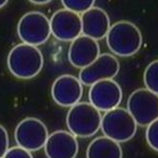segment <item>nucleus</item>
Instances as JSON below:
<instances>
[{"instance_id": "nucleus-9", "label": "nucleus", "mask_w": 158, "mask_h": 158, "mask_svg": "<svg viewBox=\"0 0 158 158\" xmlns=\"http://www.w3.org/2000/svg\"><path fill=\"white\" fill-rule=\"evenodd\" d=\"M89 99L92 106L100 112L118 108L122 100L121 86L113 79L98 81L91 85Z\"/></svg>"}, {"instance_id": "nucleus-1", "label": "nucleus", "mask_w": 158, "mask_h": 158, "mask_svg": "<svg viewBox=\"0 0 158 158\" xmlns=\"http://www.w3.org/2000/svg\"><path fill=\"white\" fill-rule=\"evenodd\" d=\"M106 44L113 54L119 57H131L141 49L142 35L137 25L120 20L111 25L106 37Z\"/></svg>"}, {"instance_id": "nucleus-19", "label": "nucleus", "mask_w": 158, "mask_h": 158, "mask_svg": "<svg viewBox=\"0 0 158 158\" xmlns=\"http://www.w3.org/2000/svg\"><path fill=\"white\" fill-rule=\"evenodd\" d=\"M3 158H34V157L32 155V152L17 146V147L10 148L6 151Z\"/></svg>"}, {"instance_id": "nucleus-18", "label": "nucleus", "mask_w": 158, "mask_h": 158, "mask_svg": "<svg viewBox=\"0 0 158 158\" xmlns=\"http://www.w3.org/2000/svg\"><path fill=\"white\" fill-rule=\"evenodd\" d=\"M146 138L150 148L158 152V119L148 126L146 131Z\"/></svg>"}, {"instance_id": "nucleus-2", "label": "nucleus", "mask_w": 158, "mask_h": 158, "mask_svg": "<svg viewBox=\"0 0 158 158\" xmlns=\"http://www.w3.org/2000/svg\"><path fill=\"white\" fill-rule=\"evenodd\" d=\"M43 55L37 47L25 43L15 45L7 56V68L15 77L32 79L41 72Z\"/></svg>"}, {"instance_id": "nucleus-7", "label": "nucleus", "mask_w": 158, "mask_h": 158, "mask_svg": "<svg viewBox=\"0 0 158 158\" xmlns=\"http://www.w3.org/2000/svg\"><path fill=\"white\" fill-rule=\"evenodd\" d=\"M49 135L47 126L40 119L27 117L17 124L14 138L18 147L30 152H36L43 149Z\"/></svg>"}, {"instance_id": "nucleus-3", "label": "nucleus", "mask_w": 158, "mask_h": 158, "mask_svg": "<svg viewBox=\"0 0 158 158\" xmlns=\"http://www.w3.org/2000/svg\"><path fill=\"white\" fill-rule=\"evenodd\" d=\"M100 111L90 102H78L67 114V127L70 133L80 138L94 136L101 127Z\"/></svg>"}, {"instance_id": "nucleus-20", "label": "nucleus", "mask_w": 158, "mask_h": 158, "mask_svg": "<svg viewBox=\"0 0 158 158\" xmlns=\"http://www.w3.org/2000/svg\"><path fill=\"white\" fill-rule=\"evenodd\" d=\"M10 137L6 129L0 124V158H3L7 150L10 149Z\"/></svg>"}, {"instance_id": "nucleus-5", "label": "nucleus", "mask_w": 158, "mask_h": 158, "mask_svg": "<svg viewBox=\"0 0 158 158\" xmlns=\"http://www.w3.org/2000/svg\"><path fill=\"white\" fill-rule=\"evenodd\" d=\"M17 34L22 43L38 47L45 43L51 36L50 20L43 13L32 11L20 18Z\"/></svg>"}, {"instance_id": "nucleus-14", "label": "nucleus", "mask_w": 158, "mask_h": 158, "mask_svg": "<svg viewBox=\"0 0 158 158\" xmlns=\"http://www.w3.org/2000/svg\"><path fill=\"white\" fill-rule=\"evenodd\" d=\"M82 33L86 37L94 40H100L106 37L111 27V20L104 10L93 6L89 11L81 14Z\"/></svg>"}, {"instance_id": "nucleus-10", "label": "nucleus", "mask_w": 158, "mask_h": 158, "mask_svg": "<svg viewBox=\"0 0 158 158\" xmlns=\"http://www.w3.org/2000/svg\"><path fill=\"white\" fill-rule=\"evenodd\" d=\"M50 24L51 34L63 42H72L82 33L80 15L65 9L55 12L51 17Z\"/></svg>"}, {"instance_id": "nucleus-12", "label": "nucleus", "mask_w": 158, "mask_h": 158, "mask_svg": "<svg viewBox=\"0 0 158 158\" xmlns=\"http://www.w3.org/2000/svg\"><path fill=\"white\" fill-rule=\"evenodd\" d=\"M43 149L48 158H76L79 144L72 133L59 130L49 135Z\"/></svg>"}, {"instance_id": "nucleus-4", "label": "nucleus", "mask_w": 158, "mask_h": 158, "mask_svg": "<svg viewBox=\"0 0 158 158\" xmlns=\"http://www.w3.org/2000/svg\"><path fill=\"white\" fill-rule=\"evenodd\" d=\"M100 129L106 137L120 143L129 141L135 136L137 123L128 110L118 106L104 113Z\"/></svg>"}, {"instance_id": "nucleus-21", "label": "nucleus", "mask_w": 158, "mask_h": 158, "mask_svg": "<svg viewBox=\"0 0 158 158\" xmlns=\"http://www.w3.org/2000/svg\"><path fill=\"white\" fill-rule=\"evenodd\" d=\"M31 3L33 4H39V6H44L51 2V0H31Z\"/></svg>"}, {"instance_id": "nucleus-13", "label": "nucleus", "mask_w": 158, "mask_h": 158, "mask_svg": "<svg viewBox=\"0 0 158 158\" xmlns=\"http://www.w3.org/2000/svg\"><path fill=\"white\" fill-rule=\"evenodd\" d=\"M99 55L100 48L98 41L81 35L71 42L68 58L73 67L85 69L97 59Z\"/></svg>"}, {"instance_id": "nucleus-17", "label": "nucleus", "mask_w": 158, "mask_h": 158, "mask_svg": "<svg viewBox=\"0 0 158 158\" xmlns=\"http://www.w3.org/2000/svg\"><path fill=\"white\" fill-rule=\"evenodd\" d=\"M62 6L65 10L76 14H83L94 6L95 2L93 0H63Z\"/></svg>"}, {"instance_id": "nucleus-8", "label": "nucleus", "mask_w": 158, "mask_h": 158, "mask_svg": "<svg viewBox=\"0 0 158 158\" xmlns=\"http://www.w3.org/2000/svg\"><path fill=\"white\" fill-rule=\"evenodd\" d=\"M120 70L118 59L109 53L100 54L99 57L85 69H81L78 79L82 85H92L101 80L116 77Z\"/></svg>"}, {"instance_id": "nucleus-16", "label": "nucleus", "mask_w": 158, "mask_h": 158, "mask_svg": "<svg viewBox=\"0 0 158 158\" xmlns=\"http://www.w3.org/2000/svg\"><path fill=\"white\" fill-rule=\"evenodd\" d=\"M143 82L146 89L158 95V59L152 61L146 68Z\"/></svg>"}, {"instance_id": "nucleus-22", "label": "nucleus", "mask_w": 158, "mask_h": 158, "mask_svg": "<svg viewBox=\"0 0 158 158\" xmlns=\"http://www.w3.org/2000/svg\"><path fill=\"white\" fill-rule=\"evenodd\" d=\"M6 3H7L6 0H0V9H1V7H3Z\"/></svg>"}, {"instance_id": "nucleus-15", "label": "nucleus", "mask_w": 158, "mask_h": 158, "mask_svg": "<svg viewBox=\"0 0 158 158\" xmlns=\"http://www.w3.org/2000/svg\"><path fill=\"white\" fill-rule=\"evenodd\" d=\"M86 158H122V149L119 142L100 136L89 144Z\"/></svg>"}, {"instance_id": "nucleus-11", "label": "nucleus", "mask_w": 158, "mask_h": 158, "mask_svg": "<svg viewBox=\"0 0 158 158\" xmlns=\"http://www.w3.org/2000/svg\"><path fill=\"white\" fill-rule=\"evenodd\" d=\"M82 94V83L76 76L70 74H64L56 78L51 89L53 100L63 108H71L78 103Z\"/></svg>"}, {"instance_id": "nucleus-6", "label": "nucleus", "mask_w": 158, "mask_h": 158, "mask_svg": "<svg viewBox=\"0 0 158 158\" xmlns=\"http://www.w3.org/2000/svg\"><path fill=\"white\" fill-rule=\"evenodd\" d=\"M127 106L137 126L148 127L158 119V95L146 88L134 91Z\"/></svg>"}]
</instances>
